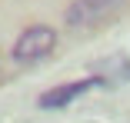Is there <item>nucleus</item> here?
<instances>
[{
	"instance_id": "obj_1",
	"label": "nucleus",
	"mask_w": 130,
	"mask_h": 123,
	"mask_svg": "<svg viewBox=\"0 0 130 123\" xmlns=\"http://www.w3.org/2000/svg\"><path fill=\"white\" fill-rule=\"evenodd\" d=\"M54 47H57V30L47 27V23H34V27H27L17 37L10 57L17 63H40L54 53Z\"/></svg>"
},
{
	"instance_id": "obj_2",
	"label": "nucleus",
	"mask_w": 130,
	"mask_h": 123,
	"mask_svg": "<svg viewBox=\"0 0 130 123\" xmlns=\"http://www.w3.org/2000/svg\"><path fill=\"white\" fill-rule=\"evenodd\" d=\"M127 0H73L63 10V23L67 27H90V23L107 20L110 13H117Z\"/></svg>"
},
{
	"instance_id": "obj_3",
	"label": "nucleus",
	"mask_w": 130,
	"mask_h": 123,
	"mask_svg": "<svg viewBox=\"0 0 130 123\" xmlns=\"http://www.w3.org/2000/svg\"><path fill=\"white\" fill-rule=\"evenodd\" d=\"M97 87H110V77H87V80H73V83H63V87H54L40 96V107L43 110H60L67 103H73L80 93L87 90H97Z\"/></svg>"
}]
</instances>
